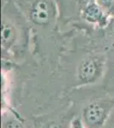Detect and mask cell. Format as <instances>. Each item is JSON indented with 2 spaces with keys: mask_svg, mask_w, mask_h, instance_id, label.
<instances>
[{
  "mask_svg": "<svg viewBox=\"0 0 114 128\" xmlns=\"http://www.w3.org/2000/svg\"><path fill=\"white\" fill-rule=\"evenodd\" d=\"M114 108V98L90 102L83 110L82 121L86 128H103Z\"/></svg>",
  "mask_w": 114,
  "mask_h": 128,
  "instance_id": "obj_1",
  "label": "cell"
},
{
  "mask_svg": "<svg viewBox=\"0 0 114 128\" xmlns=\"http://www.w3.org/2000/svg\"><path fill=\"white\" fill-rule=\"evenodd\" d=\"M105 57L102 55H90L81 61L77 69V79L80 86L96 82L103 74Z\"/></svg>",
  "mask_w": 114,
  "mask_h": 128,
  "instance_id": "obj_2",
  "label": "cell"
},
{
  "mask_svg": "<svg viewBox=\"0 0 114 128\" xmlns=\"http://www.w3.org/2000/svg\"><path fill=\"white\" fill-rule=\"evenodd\" d=\"M82 17L86 22L104 26L108 22V16L104 13L101 7L95 2L89 4L82 10Z\"/></svg>",
  "mask_w": 114,
  "mask_h": 128,
  "instance_id": "obj_3",
  "label": "cell"
},
{
  "mask_svg": "<svg viewBox=\"0 0 114 128\" xmlns=\"http://www.w3.org/2000/svg\"><path fill=\"white\" fill-rule=\"evenodd\" d=\"M50 17V11L47 2L39 0L32 7L30 12V18L34 23L44 25L49 22Z\"/></svg>",
  "mask_w": 114,
  "mask_h": 128,
  "instance_id": "obj_4",
  "label": "cell"
},
{
  "mask_svg": "<svg viewBox=\"0 0 114 128\" xmlns=\"http://www.w3.org/2000/svg\"><path fill=\"white\" fill-rule=\"evenodd\" d=\"M2 45L3 49H9L15 40V30L14 26L3 20L2 23Z\"/></svg>",
  "mask_w": 114,
  "mask_h": 128,
  "instance_id": "obj_5",
  "label": "cell"
},
{
  "mask_svg": "<svg viewBox=\"0 0 114 128\" xmlns=\"http://www.w3.org/2000/svg\"><path fill=\"white\" fill-rule=\"evenodd\" d=\"M2 128H26L19 117L14 114L7 115L3 118Z\"/></svg>",
  "mask_w": 114,
  "mask_h": 128,
  "instance_id": "obj_6",
  "label": "cell"
},
{
  "mask_svg": "<svg viewBox=\"0 0 114 128\" xmlns=\"http://www.w3.org/2000/svg\"><path fill=\"white\" fill-rule=\"evenodd\" d=\"M107 16H114V0H95Z\"/></svg>",
  "mask_w": 114,
  "mask_h": 128,
  "instance_id": "obj_7",
  "label": "cell"
},
{
  "mask_svg": "<svg viewBox=\"0 0 114 128\" xmlns=\"http://www.w3.org/2000/svg\"><path fill=\"white\" fill-rule=\"evenodd\" d=\"M70 128H86V127L84 126L82 120H80L79 118H75L72 120L71 125H70Z\"/></svg>",
  "mask_w": 114,
  "mask_h": 128,
  "instance_id": "obj_8",
  "label": "cell"
},
{
  "mask_svg": "<svg viewBox=\"0 0 114 128\" xmlns=\"http://www.w3.org/2000/svg\"><path fill=\"white\" fill-rule=\"evenodd\" d=\"M45 128H62V126L58 122H51Z\"/></svg>",
  "mask_w": 114,
  "mask_h": 128,
  "instance_id": "obj_9",
  "label": "cell"
},
{
  "mask_svg": "<svg viewBox=\"0 0 114 128\" xmlns=\"http://www.w3.org/2000/svg\"><path fill=\"white\" fill-rule=\"evenodd\" d=\"M78 2L80 4L84 5V7H85V6H86V5H88L89 4L95 2V0H78Z\"/></svg>",
  "mask_w": 114,
  "mask_h": 128,
  "instance_id": "obj_10",
  "label": "cell"
}]
</instances>
